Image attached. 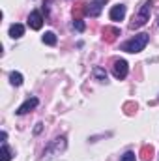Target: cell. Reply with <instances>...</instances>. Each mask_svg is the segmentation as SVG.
I'll return each mask as SVG.
<instances>
[{
    "mask_svg": "<svg viewBox=\"0 0 159 161\" xmlns=\"http://www.w3.org/2000/svg\"><path fill=\"white\" fill-rule=\"evenodd\" d=\"M152 4H154V0H144L142 4H140V9L137 11V15L133 17V21L129 23V28H140V26H144L148 21H150V11H152Z\"/></svg>",
    "mask_w": 159,
    "mask_h": 161,
    "instance_id": "6da1fadb",
    "label": "cell"
},
{
    "mask_svg": "<svg viewBox=\"0 0 159 161\" xmlns=\"http://www.w3.org/2000/svg\"><path fill=\"white\" fill-rule=\"evenodd\" d=\"M148 41H150V36L146 34V32H140V34H137L135 38H131L129 41H125V43H122V51H125V53H140V51H144V47L148 45Z\"/></svg>",
    "mask_w": 159,
    "mask_h": 161,
    "instance_id": "7a4b0ae2",
    "label": "cell"
},
{
    "mask_svg": "<svg viewBox=\"0 0 159 161\" xmlns=\"http://www.w3.org/2000/svg\"><path fill=\"white\" fill-rule=\"evenodd\" d=\"M66 146H68V142H66V137H64V135L52 139V141L45 146V150H43V159H49V158H56V156H60V154L66 150Z\"/></svg>",
    "mask_w": 159,
    "mask_h": 161,
    "instance_id": "3957f363",
    "label": "cell"
},
{
    "mask_svg": "<svg viewBox=\"0 0 159 161\" xmlns=\"http://www.w3.org/2000/svg\"><path fill=\"white\" fill-rule=\"evenodd\" d=\"M105 2L107 0H90L88 4H84V13L90 15V17H97L101 13L103 6H105Z\"/></svg>",
    "mask_w": 159,
    "mask_h": 161,
    "instance_id": "277c9868",
    "label": "cell"
},
{
    "mask_svg": "<svg viewBox=\"0 0 159 161\" xmlns=\"http://www.w3.org/2000/svg\"><path fill=\"white\" fill-rule=\"evenodd\" d=\"M127 71H129V66H127V62L125 60H114L112 62V75L116 77V79H125L127 77Z\"/></svg>",
    "mask_w": 159,
    "mask_h": 161,
    "instance_id": "5b68a950",
    "label": "cell"
},
{
    "mask_svg": "<svg viewBox=\"0 0 159 161\" xmlns=\"http://www.w3.org/2000/svg\"><path fill=\"white\" fill-rule=\"evenodd\" d=\"M38 105H40V99H38V97H28V99H26V101L17 109V114H19V116H23V114H26V113L34 111Z\"/></svg>",
    "mask_w": 159,
    "mask_h": 161,
    "instance_id": "8992f818",
    "label": "cell"
},
{
    "mask_svg": "<svg viewBox=\"0 0 159 161\" xmlns=\"http://www.w3.org/2000/svg\"><path fill=\"white\" fill-rule=\"evenodd\" d=\"M28 26L32 30H40L41 26H43V17H41L40 11H30V15H28Z\"/></svg>",
    "mask_w": 159,
    "mask_h": 161,
    "instance_id": "52a82bcc",
    "label": "cell"
},
{
    "mask_svg": "<svg viewBox=\"0 0 159 161\" xmlns=\"http://www.w3.org/2000/svg\"><path fill=\"white\" fill-rule=\"evenodd\" d=\"M109 17H111V21H122V19L125 17V6H123V4L112 6L111 11H109Z\"/></svg>",
    "mask_w": 159,
    "mask_h": 161,
    "instance_id": "ba28073f",
    "label": "cell"
},
{
    "mask_svg": "<svg viewBox=\"0 0 159 161\" xmlns=\"http://www.w3.org/2000/svg\"><path fill=\"white\" fill-rule=\"evenodd\" d=\"M23 34H25V26H23L21 23H13V25L9 26V36H11L13 40L23 38Z\"/></svg>",
    "mask_w": 159,
    "mask_h": 161,
    "instance_id": "9c48e42d",
    "label": "cell"
},
{
    "mask_svg": "<svg viewBox=\"0 0 159 161\" xmlns=\"http://www.w3.org/2000/svg\"><path fill=\"white\" fill-rule=\"evenodd\" d=\"M92 73H94V77L99 80V82H107V71H105L103 68H99V66H97V68H94V71H92Z\"/></svg>",
    "mask_w": 159,
    "mask_h": 161,
    "instance_id": "30bf717a",
    "label": "cell"
},
{
    "mask_svg": "<svg viewBox=\"0 0 159 161\" xmlns=\"http://www.w3.org/2000/svg\"><path fill=\"white\" fill-rule=\"evenodd\" d=\"M41 41H43L45 45H51V47H52V45H56V34H54V32H45L43 38H41Z\"/></svg>",
    "mask_w": 159,
    "mask_h": 161,
    "instance_id": "8fae6325",
    "label": "cell"
},
{
    "mask_svg": "<svg viewBox=\"0 0 159 161\" xmlns=\"http://www.w3.org/2000/svg\"><path fill=\"white\" fill-rule=\"evenodd\" d=\"M9 82H11L13 86H21V84H23V75H21L19 71H11V73H9Z\"/></svg>",
    "mask_w": 159,
    "mask_h": 161,
    "instance_id": "7c38bea8",
    "label": "cell"
},
{
    "mask_svg": "<svg viewBox=\"0 0 159 161\" xmlns=\"http://www.w3.org/2000/svg\"><path fill=\"white\" fill-rule=\"evenodd\" d=\"M11 159V150L6 142H2V161H9Z\"/></svg>",
    "mask_w": 159,
    "mask_h": 161,
    "instance_id": "4fadbf2b",
    "label": "cell"
},
{
    "mask_svg": "<svg viewBox=\"0 0 159 161\" xmlns=\"http://www.w3.org/2000/svg\"><path fill=\"white\" fill-rule=\"evenodd\" d=\"M71 26H73V30H77V32H84V28H86V26H84V21H80V19H75Z\"/></svg>",
    "mask_w": 159,
    "mask_h": 161,
    "instance_id": "5bb4252c",
    "label": "cell"
},
{
    "mask_svg": "<svg viewBox=\"0 0 159 161\" xmlns=\"http://www.w3.org/2000/svg\"><path fill=\"white\" fill-rule=\"evenodd\" d=\"M137 159V154L135 152H125L122 158H120V161H135Z\"/></svg>",
    "mask_w": 159,
    "mask_h": 161,
    "instance_id": "9a60e30c",
    "label": "cell"
},
{
    "mask_svg": "<svg viewBox=\"0 0 159 161\" xmlns=\"http://www.w3.org/2000/svg\"><path fill=\"white\" fill-rule=\"evenodd\" d=\"M152 152H154V150H152V146H150V148H148V146H144V148H142V158H144V159H150V158H152Z\"/></svg>",
    "mask_w": 159,
    "mask_h": 161,
    "instance_id": "2e32d148",
    "label": "cell"
},
{
    "mask_svg": "<svg viewBox=\"0 0 159 161\" xmlns=\"http://www.w3.org/2000/svg\"><path fill=\"white\" fill-rule=\"evenodd\" d=\"M41 125H43V124H36V127H34V133H36V135H38V133H41V129H43Z\"/></svg>",
    "mask_w": 159,
    "mask_h": 161,
    "instance_id": "e0dca14e",
    "label": "cell"
},
{
    "mask_svg": "<svg viewBox=\"0 0 159 161\" xmlns=\"http://www.w3.org/2000/svg\"><path fill=\"white\" fill-rule=\"evenodd\" d=\"M157 21H159V17H157Z\"/></svg>",
    "mask_w": 159,
    "mask_h": 161,
    "instance_id": "ac0fdd59",
    "label": "cell"
}]
</instances>
